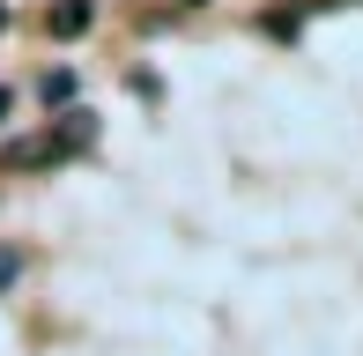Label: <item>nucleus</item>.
I'll return each instance as SVG.
<instances>
[{
  "instance_id": "obj_1",
  "label": "nucleus",
  "mask_w": 363,
  "mask_h": 356,
  "mask_svg": "<svg viewBox=\"0 0 363 356\" xmlns=\"http://www.w3.org/2000/svg\"><path fill=\"white\" fill-rule=\"evenodd\" d=\"M89 141H96V119H89V111H67V119L45 126V134L8 141V149H0V164H8V171H38V164H60V156L89 149Z\"/></svg>"
},
{
  "instance_id": "obj_2",
  "label": "nucleus",
  "mask_w": 363,
  "mask_h": 356,
  "mask_svg": "<svg viewBox=\"0 0 363 356\" xmlns=\"http://www.w3.org/2000/svg\"><path fill=\"white\" fill-rule=\"evenodd\" d=\"M89 23H96L89 0H52V15H45V30H52V38H82Z\"/></svg>"
},
{
  "instance_id": "obj_3",
  "label": "nucleus",
  "mask_w": 363,
  "mask_h": 356,
  "mask_svg": "<svg viewBox=\"0 0 363 356\" xmlns=\"http://www.w3.org/2000/svg\"><path fill=\"white\" fill-rule=\"evenodd\" d=\"M38 96H45V111H52V104H67V96H74V74H67V67H60V74H45Z\"/></svg>"
},
{
  "instance_id": "obj_4",
  "label": "nucleus",
  "mask_w": 363,
  "mask_h": 356,
  "mask_svg": "<svg viewBox=\"0 0 363 356\" xmlns=\"http://www.w3.org/2000/svg\"><path fill=\"white\" fill-rule=\"evenodd\" d=\"M0 282H15V260H8V252H0Z\"/></svg>"
},
{
  "instance_id": "obj_5",
  "label": "nucleus",
  "mask_w": 363,
  "mask_h": 356,
  "mask_svg": "<svg viewBox=\"0 0 363 356\" xmlns=\"http://www.w3.org/2000/svg\"><path fill=\"white\" fill-rule=\"evenodd\" d=\"M8 104H15V96H8V89H0V119H8Z\"/></svg>"
},
{
  "instance_id": "obj_6",
  "label": "nucleus",
  "mask_w": 363,
  "mask_h": 356,
  "mask_svg": "<svg viewBox=\"0 0 363 356\" xmlns=\"http://www.w3.org/2000/svg\"><path fill=\"white\" fill-rule=\"evenodd\" d=\"M186 8H208V0H186Z\"/></svg>"
},
{
  "instance_id": "obj_7",
  "label": "nucleus",
  "mask_w": 363,
  "mask_h": 356,
  "mask_svg": "<svg viewBox=\"0 0 363 356\" xmlns=\"http://www.w3.org/2000/svg\"><path fill=\"white\" fill-rule=\"evenodd\" d=\"M0 30H8V8H0Z\"/></svg>"
}]
</instances>
